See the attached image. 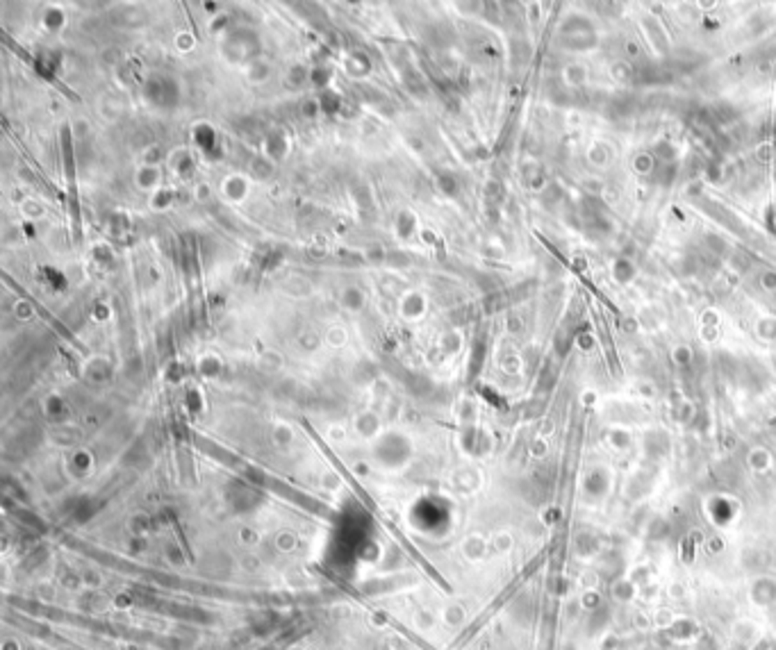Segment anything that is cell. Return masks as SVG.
Masks as SVG:
<instances>
[{
	"mask_svg": "<svg viewBox=\"0 0 776 650\" xmlns=\"http://www.w3.org/2000/svg\"><path fill=\"white\" fill-rule=\"evenodd\" d=\"M428 296L419 289H405L396 300V316L405 325H417L428 316Z\"/></svg>",
	"mask_w": 776,
	"mask_h": 650,
	"instance_id": "1",
	"label": "cell"
},
{
	"mask_svg": "<svg viewBox=\"0 0 776 650\" xmlns=\"http://www.w3.org/2000/svg\"><path fill=\"white\" fill-rule=\"evenodd\" d=\"M219 195L228 205H244L251 195V177L246 173H228L219 182Z\"/></svg>",
	"mask_w": 776,
	"mask_h": 650,
	"instance_id": "2",
	"label": "cell"
},
{
	"mask_svg": "<svg viewBox=\"0 0 776 650\" xmlns=\"http://www.w3.org/2000/svg\"><path fill=\"white\" fill-rule=\"evenodd\" d=\"M164 166H151V164H139L135 168V175H132V184H135V189L151 195L155 193L160 186H164Z\"/></svg>",
	"mask_w": 776,
	"mask_h": 650,
	"instance_id": "3",
	"label": "cell"
},
{
	"mask_svg": "<svg viewBox=\"0 0 776 650\" xmlns=\"http://www.w3.org/2000/svg\"><path fill=\"white\" fill-rule=\"evenodd\" d=\"M193 166H196V155H193V150L187 146H178V148L169 150V155H166L164 171L173 177H184L193 171Z\"/></svg>",
	"mask_w": 776,
	"mask_h": 650,
	"instance_id": "4",
	"label": "cell"
},
{
	"mask_svg": "<svg viewBox=\"0 0 776 650\" xmlns=\"http://www.w3.org/2000/svg\"><path fill=\"white\" fill-rule=\"evenodd\" d=\"M339 307L346 311V314H363L365 307H367V293L363 291V287H358V284H346V287H342L339 291Z\"/></svg>",
	"mask_w": 776,
	"mask_h": 650,
	"instance_id": "5",
	"label": "cell"
},
{
	"mask_svg": "<svg viewBox=\"0 0 776 650\" xmlns=\"http://www.w3.org/2000/svg\"><path fill=\"white\" fill-rule=\"evenodd\" d=\"M39 25L43 32H61L68 25V14L64 12V7L59 5H46L39 14Z\"/></svg>",
	"mask_w": 776,
	"mask_h": 650,
	"instance_id": "6",
	"label": "cell"
},
{
	"mask_svg": "<svg viewBox=\"0 0 776 650\" xmlns=\"http://www.w3.org/2000/svg\"><path fill=\"white\" fill-rule=\"evenodd\" d=\"M394 230H396V237L403 239V242H410V239L419 237L421 235V223L417 219V214L410 212V209H403L396 214V221H394Z\"/></svg>",
	"mask_w": 776,
	"mask_h": 650,
	"instance_id": "7",
	"label": "cell"
},
{
	"mask_svg": "<svg viewBox=\"0 0 776 650\" xmlns=\"http://www.w3.org/2000/svg\"><path fill=\"white\" fill-rule=\"evenodd\" d=\"M271 75H273V66H271V61L264 57H255L244 68V77L249 80V84L253 87H264L271 80Z\"/></svg>",
	"mask_w": 776,
	"mask_h": 650,
	"instance_id": "8",
	"label": "cell"
},
{
	"mask_svg": "<svg viewBox=\"0 0 776 650\" xmlns=\"http://www.w3.org/2000/svg\"><path fill=\"white\" fill-rule=\"evenodd\" d=\"M175 195H178V189H175V186H171V184L160 186V189H157L155 193L148 195V200H146L148 202V209H151L153 214H162V212L173 209Z\"/></svg>",
	"mask_w": 776,
	"mask_h": 650,
	"instance_id": "9",
	"label": "cell"
},
{
	"mask_svg": "<svg viewBox=\"0 0 776 650\" xmlns=\"http://www.w3.org/2000/svg\"><path fill=\"white\" fill-rule=\"evenodd\" d=\"M19 212H21V216L25 221H34V223H37V221H43V219L48 216L46 202H43L41 198H37V195H28V198H23L19 202Z\"/></svg>",
	"mask_w": 776,
	"mask_h": 650,
	"instance_id": "10",
	"label": "cell"
},
{
	"mask_svg": "<svg viewBox=\"0 0 776 650\" xmlns=\"http://www.w3.org/2000/svg\"><path fill=\"white\" fill-rule=\"evenodd\" d=\"M189 198L198 205H205L210 200H214V195L219 193V186H214L210 180H193L191 186L187 189Z\"/></svg>",
	"mask_w": 776,
	"mask_h": 650,
	"instance_id": "11",
	"label": "cell"
},
{
	"mask_svg": "<svg viewBox=\"0 0 776 650\" xmlns=\"http://www.w3.org/2000/svg\"><path fill=\"white\" fill-rule=\"evenodd\" d=\"M173 48L178 55H191L198 48V37L191 30H178L173 34Z\"/></svg>",
	"mask_w": 776,
	"mask_h": 650,
	"instance_id": "12",
	"label": "cell"
},
{
	"mask_svg": "<svg viewBox=\"0 0 776 650\" xmlns=\"http://www.w3.org/2000/svg\"><path fill=\"white\" fill-rule=\"evenodd\" d=\"M323 341H325V346H330V348H335V350L344 348V346L349 344V330H346V325L330 323L328 327H325V332H323Z\"/></svg>",
	"mask_w": 776,
	"mask_h": 650,
	"instance_id": "13",
	"label": "cell"
},
{
	"mask_svg": "<svg viewBox=\"0 0 776 650\" xmlns=\"http://www.w3.org/2000/svg\"><path fill=\"white\" fill-rule=\"evenodd\" d=\"M12 316L19 320V323H30V320L37 316V307H34L30 300L19 298V300H14V305H12Z\"/></svg>",
	"mask_w": 776,
	"mask_h": 650,
	"instance_id": "14",
	"label": "cell"
},
{
	"mask_svg": "<svg viewBox=\"0 0 776 650\" xmlns=\"http://www.w3.org/2000/svg\"><path fill=\"white\" fill-rule=\"evenodd\" d=\"M258 364L262 369H267V371H278V369H282V364H285V357H282V353L280 350H264V353H260V357H258Z\"/></svg>",
	"mask_w": 776,
	"mask_h": 650,
	"instance_id": "15",
	"label": "cell"
},
{
	"mask_svg": "<svg viewBox=\"0 0 776 650\" xmlns=\"http://www.w3.org/2000/svg\"><path fill=\"white\" fill-rule=\"evenodd\" d=\"M301 114L303 117H310V119H316L321 114V103L319 98H307V101L301 105Z\"/></svg>",
	"mask_w": 776,
	"mask_h": 650,
	"instance_id": "16",
	"label": "cell"
}]
</instances>
